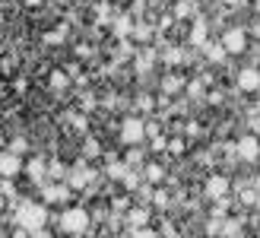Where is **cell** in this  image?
Returning <instances> with one entry per match:
<instances>
[{"mask_svg":"<svg viewBox=\"0 0 260 238\" xmlns=\"http://www.w3.org/2000/svg\"><path fill=\"white\" fill-rule=\"evenodd\" d=\"M137 108L149 111V108H152V99H149V96H140V99H137Z\"/></svg>","mask_w":260,"mask_h":238,"instance_id":"obj_27","label":"cell"},{"mask_svg":"<svg viewBox=\"0 0 260 238\" xmlns=\"http://www.w3.org/2000/svg\"><path fill=\"white\" fill-rule=\"evenodd\" d=\"M190 13H193V4H190V0H181V4L175 7V19H187Z\"/></svg>","mask_w":260,"mask_h":238,"instance_id":"obj_16","label":"cell"},{"mask_svg":"<svg viewBox=\"0 0 260 238\" xmlns=\"http://www.w3.org/2000/svg\"><path fill=\"white\" fill-rule=\"evenodd\" d=\"M19 168H22V162L16 153H0V175L4 178H16Z\"/></svg>","mask_w":260,"mask_h":238,"instance_id":"obj_6","label":"cell"},{"mask_svg":"<svg viewBox=\"0 0 260 238\" xmlns=\"http://www.w3.org/2000/svg\"><path fill=\"white\" fill-rule=\"evenodd\" d=\"M190 45H197V48L206 45V22H203V19L193 22V29H190Z\"/></svg>","mask_w":260,"mask_h":238,"instance_id":"obj_12","label":"cell"},{"mask_svg":"<svg viewBox=\"0 0 260 238\" xmlns=\"http://www.w3.org/2000/svg\"><path fill=\"white\" fill-rule=\"evenodd\" d=\"M146 137H159V124L149 121V124H146Z\"/></svg>","mask_w":260,"mask_h":238,"instance_id":"obj_32","label":"cell"},{"mask_svg":"<svg viewBox=\"0 0 260 238\" xmlns=\"http://www.w3.org/2000/svg\"><path fill=\"white\" fill-rule=\"evenodd\" d=\"M152 61H155L152 48H143V51H140V57H137V70H149V67H152Z\"/></svg>","mask_w":260,"mask_h":238,"instance_id":"obj_14","label":"cell"},{"mask_svg":"<svg viewBox=\"0 0 260 238\" xmlns=\"http://www.w3.org/2000/svg\"><path fill=\"white\" fill-rule=\"evenodd\" d=\"M203 54H206V61H225V54H229V51H225V45L222 42H206L203 45Z\"/></svg>","mask_w":260,"mask_h":238,"instance_id":"obj_9","label":"cell"},{"mask_svg":"<svg viewBox=\"0 0 260 238\" xmlns=\"http://www.w3.org/2000/svg\"><path fill=\"white\" fill-rule=\"evenodd\" d=\"M238 89H244V92L260 89V70H257V67H244V70L238 73Z\"/></svg>","mask_w":260,"mask_h":238,"instance_id":"obj_7","label":"cell"},{"mask_svg":"<svg viewBox=\"0 0 260 238\" xmlns=\"http://www.w3.org/2000/svg\"><path fill=\"white\" fill-rule=\"evenodd\" d=\"M225 191H229V178H222V175H213L210 181H206V197H225Z\"/></svg>","mask_w":260,"mask_h":238,"instance_id":"obj_8","label":"cell"},{"mask_svg":"<svg viewBox=\"0 0 260 238\" xmlns=\"http://www.w3.org/2000/svg\"><path fill=\"white\" fill-rule=\"evenodd\" d=\"M60 86H67V76L57 70V73H51V89H60Z\"/></svg>","mask_w":260,"mask_h":238,"instance_id":"obj_23","label":"cell"},{"mask_svg":"<svg viewBox=\"0 0 260 238\" xmlns=\"http://www.w3.org/2000/svg\"><path fill=\"white\" fill-rule=\"evenodd\" d=\"M0 191H4L7 197H13V184H10V178H4V184H0Z\"/></svg>","mask_w":260,"mask_h":238,"instance_id":"obj_33","label":"cell"},{"mask_svg":"<svg viewBox=\"0 0 260 238\" xmlns=\"http://www.w3.org/2000/svg\"><path fill=\"white\" fill-rule=\"evenodd\" d=\"M13 219H16V226L19 229H42L45 226V219H48V210L45 203H32V200H25L16 206V213H13Z\"/></svg>","mask_w":260,"mask_h":238,"instance_id":"obj_1","label":"cell"},{"mask_svg":"<svg viewBox=\"0 0 260 238\" xmlns=\"http://www.w3.org/2000/svg\"><path fill=\"white\" fill-rule=\"evenodd\" d=\"M92 108H95V99L86 96V99H83V111H92Z\"/></svg>","mask_w":260,"mask_h":238,"instance_id":"obj_31","label":"cell"},{"mask_svg":"<svg viewBox=\"0 0 260 238\" xmlns=\"http://www.w3.org/2000/svg\"><path fill=\"white\" fill-rule=\"evenodd\" d=\"M29 175H32V181H45V162L42 159H32L29 162Z\"/></svg>","mask_w":260,"mask_h":238,"instance_id":"obj_15","label":"cell"},{"mask_svg":"<svg viewBox=\"0 0 260 238\" xmlns=\"http://www.w3.org/2000/svg\"><path fill=\"white\" fill-rule=\"evenodd\" d=\"M162 61L165 64H181V61H184V54H181V48H168L165 54H162Z\"/></svg>","mask_w":260,"mask_h":238,"instance_id":"obj_17","label":"cell"},{"mask_svg":"<svg viewBox=\"0 0 260 238\" xmlns=\"http://www.w3.org/2000/svg\"><path fill=\"white\" fill-rule=\"evenodd\" d=\"M83 156H86V159H95V156H99V140H86V143H83Z\"/></svg>","mask_w":260,"mask_h":238,"instance_id":"obj_19","label":"cell"},{"mask_svg":"<svg viewBox=\"0 0 260 238\" xmlns=\"http://www.w3.org/2000/svg\"><path fill=\"white\" fill-rule=\"evenodd\" d=\"M70 188L67 184H54V188H45V203H57V200H67Z\"/></svg>","mask_w":260,"mask_h":238,"instance_id":"obj_11","label":"cell"},{"mask_svg":"<svg viewBox=\"0 0 260 238\" xmlns=\"http://www.w3.org/2000/svg\"><path fill=\"white\" fill-rule=\"evenodd\" d=\"M146 137V124L140 121V117H127L124 127H121V140L127 146H140V140Z\"/></svg>","mask_w":260,"mask_h":238,"instance_id":"obj_3","label":"cell"},{"mask_svg":"<svg viewBox=\"0 0 260 238\" xmlns=\"http://www.w3.org/2000/svg\"><path fill=\"white\" fill-rule=\"evenodd\" d=\"M187 92H190V96H197V99H200V96H203V83H190V89H187Z\"/></svg>","mask_w":260,"mask_h":238,"instance_id":"obj_29","label":"cell"},{"mask_svg":"<svg viewBox=\"0 0 260 238\" xmlns=\"http://www.w3.org/2000/svg\"><path fill=\"white\" fill-rule=\"evenodd\" d=\"M152 203H155V206H168V194H165V191H155V194H152Z\"/></svg>","mask_w":260,"mask_h":238,"instance_id":"obj_26","label":"cell"},{"mask_svg":"<svg viewBox=\"0 0 260 238\" xmlns=\"http://www.w3.org/2000/svg\"><path fill=\"white\" fill-rule=\"evenodd\" d=\"M162 89H165V92H178V89H181V79H178V76H168L165 83H162Z\"/></svg>","mask_w":260,"mask_h":238,"instance_id":"obj_22","label":"cell"},{"mask_svg":"<svg viewBox=\"0 0 260 238\" xmlns=\"http://www.w3.org/2000/svg\"><path fill=\"white\" fill-rule=\"evenodd\" d=\"M63 35H67V29L60 25L57 32H51V35H48V45H60V42H63Z\"/></svg>","mask_w":260,"mask_h":238,"instance_id":"obj_24","label":"cell"},{"mask_svg":"<svg viewBox=\"0 0 260 238\" xmlns=\"http://www.w3.org/2000/svg\"><path fill=\"white\" fill-rule=\"evenodd\" d=\"M25 4H29V7H38V4H42V0H25Z\"/></svg>","mask_w":260,"mask_h":238,"instance_id":"obj_35","label":"cell"},{"mask_svg":"<svg viewBox=\"0 0 260 238\" xmlns=\"http://www.w3.org/2000/svg\"><path fill=\"white\" fill-rule=\"evenodd\" d=\"M127 162H130V165L143 162V153H140V146H130V153H127Z\"/></svg>","mask_w":260,"mask_h":238,"instance_id":"obj_25","label":"cell"},{"mask_svg":"<svg viewBox=\"0 0 260 238\" xmlns=\"http://www.w3.org/2000/svg\"><path fill=\"white\" fill-rule=\"evenodd\" d=\"M235 150H238V156L244 159V162H257V156H260V140H257V137H241Z\"/></svg>","mask_w":260,"mask_h":238,"instance_id":"obj_5","label":"cell"},{"mask_svg":"<svg viewBox=\"0 0 260 238\" xmlns=\"http://www.w3.org/2000/svg\"><path fill=\"white\" fill-rule=\"evenodd\" d=\"M89 181H92V171H86L83 165H80V168H73V171H70V178H67L70 188H86Z\"/></svg>","mask_w":260,"mask_h":238,"instance_id":"obj_10","label":"cell"},{"mask_svg":"<svg viewBox=\"0 0 260 238\" xmlns=\"http://www.w3.org/2000/svg\"><path fill=\"white\" fill-rule=\"evenodd\" d=\"M165 178V171H162V165H149L146 168V181H152V184H159Z\"/></svg>","mask_w":260,"mask_h":238,"instance_id":"obj_18","label":"cell"},{"mask_svg":"<svg viewBox=\"0 0 260 238\" xmlns=\"http://www.w3.org/2000/svg\"><path fill=\"white\" fill-rule=\"evenodd\" d=\"M134 238H159V235H155L152 229H137V232H134Z\"/></svg>","mask_w":260,"mask_h":238,"instance_id":"obj_28","label":"cell"},{"mask_svg":"<svg viewBox=\"0 0 260 238\" xmlns=\"http://www.w3.org/2000/svg\"><path fill=\"white\" fill-rule=\"evenodd\" d=\"M251 32H254V35H260V19H254V25H251Z\"/></svg>","mask_w":260,"mask_h":238,"instance_id":"obj_34","label":"cell"},{"mask_svg":"<svg viewBox=\"0 0 260 238\" xmlns=\"http://www.w3.org/2000/svg\"><path fill=\"white\" fill-rule=\"evenodd\" d=\"M0 210H4V197H0Z\"/></svg>","mask_w":260,"mask_h":238,"instance_id":"obj_36","label":"cell"},{"mask_svg":"<svg viewBox=\"0 0 260 238\" xmlns=\"http://www.w3.org/2000/svg\"><path fill=\"white\" fill-rule=\"evenodd\" d=\"M130 222L143 229V226L149 222V210H146V206H137V210H130Z\"/></svg>","mask_w":260,"mask_h":238,"instance_id":"obj_13","label":"cell"},{"mask_svg":"<svg viewBox=\"0 0 260 238\" xmlns=\"http://www.w3.org/2000/svg\"><path fill=\"white\" fill-rule=\"evenodd\" d=\"M152 35L149 25H134V38H140V42H146V38Z\"/></svg>","mask_w":260,"mask_h":238,"instance_id":"obj_21","label":"cell"},{"mask_svg":"<svg viewBox=\"0 0 260 238\" xmlns=\"http://www.w3.org/2000/svg\"><path fill=\"white\" fill-rule=\"evenodd\" d=\"M222 45H225V51H229V54H241V51L248 48V32H244L241 25H235V29H229V32H225Z\"/></svg>","mask_w":260,"mask_h":238,"instance_id":"obj_4","label":"cell"},{"mask_svg":"<svg viewBox=\"0 0 260 238\" xmlns=\"http://www.w3.org/2000/svg\"><path fill=\"white\" fill-rule=\"evenodd\" d=\"M89 229V216H86V210L80 206H70V210H63L60 213V232L63 235H80Z\"/></svg>","mask_w":260,"mask_h":238,"instance_id":"obj_2","label":"cell"},{"mask_svg":"<svg viewBox=\"0 0 260 238\" xmlns=\"http://www.w3.org/2000/svg\"><path fill=\"white\" fill-rule=\"evenodd\" d=\"M257 10H260V4H257Z\"/></svg>","mask_w":260,"mask_h":238,"instance_id":"obj_38","label":"cell"},{"mask_svg":"<svg viewBox=\"0 0 260 238\" xmlns=\"http://www.w3.org/2000/svg\"><path fill=\"white\" fill-rule=\"evenodd\" d=\"M257 54H260V45H257Z\"/></svg>","mask_w":260,"mask_h":238,"instance_id":"obj_37","label":"cell"},{"mask_svg":"<svg viewBox=\"0 0 260 238\" xmlns=\"http://www.w3.org/2000/svg\"><path fill=\"white\" fill-rule=\"evenodd\" d=\"M22 150H25V140H13V146H10V153H16V156H19Z\"/></svg>","mask_w":260,"mask_h":238,"instance_id":"obj_30","label":"cell"},{"mask_svg":"<svg viewBox=\"0 0 260 238\" xmlns=\"http://www.w3.org/2000/svg\"><path fill=\"white\" fill-rule=\"evenodd\" d=\"M130 32H134V29H130V19H127V16H124V19H118V25H114V35L124 38V35H130Z\"/></svg>","mask_w":260,"mask_h":238,"instance_id":"obj_20","label":"cell"}]
</instances>
